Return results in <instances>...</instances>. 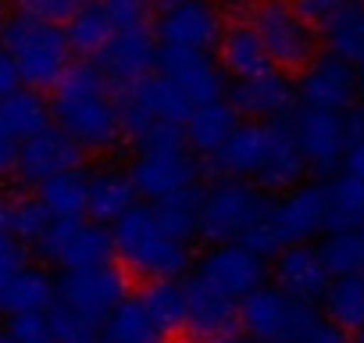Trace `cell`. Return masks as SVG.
<instances>
[{"label": "cell", "mask_w": 364, "mask_h": 343, "mask_svg": "<svg viewBox=\"0 0 364 343\" xmlns=\"http://www.w3.org/2000/svg\"><path fill=\"white\" fill-rule=\"evenodd\" d=\"M65 36H68L72 54H79V58H90V61H93V58L107 47V40L114 36V26L107 22V15L100 11L97 0H90V4H86L82 11H75V15L65 22Z\"/></svg>", "instance_id": "obj_35"}, {"label": "cell", "mask_w": 364, "mask_h": 343, "mask_svg": "<svg viewBox=\"0 0 364 343\" xmlns=\"http://www.w3.org/2000/svg\"><path fill=\"white\" fill-rule=\"evenodd\" d=\"M272 275L286 293H293L307 304H318L332 279L318 258V247H311V243H286L282 250H275Z\"/></svg>", "instance_id": "obj_21"}, {"label": "cell", "mask_w": 364, "mask_h": 343, "mask_svg": "<svg viewBox=\"0 0 364 343\" xmlns=\"http://www.w3.org/2000/svg\"><path fill=\"white\" fill-rule=\"evenodd\" d=\"M193 279H200L204 286H211V290H218V293H225L229 300L240 304L247 293H254L268 279V265H264L261 254H254L240 240H232V243H211L200 254Z\"/></svg>", "instance_id": "obj_11"}, {"label": "cell", "mask_w": 364, "mask_h": 343, "mask_svg": "<svg viewBox=\"0 0 364 343\" xmlns=\"http://www.w3.org/2000/svg\"><path fill=\"white\" fill-rule=\"evenodd\" d=\"M90 0H15V11L22 15H36V19H47V22H68L75 11H82Z\"/></svg>", "instance_id": "obj_42"}, {"label": "cell", "mask_w": 364, "mask_h": 343, "mask_svg": "<svg viewBox=\"0 0 364 343\" xmlns=\"http://www.w3.org/2000/svg\"><path fill=\"white\" fill-rule=\"evenodd\" d=\"M236 125H240V111H236L232 104H225V100H208V104L190 107L186 122H182V139H186V147H190L193 154L208 157V154H215V150L229 139V132H232Z\"/></svg>", "instance_id": "obj_25"}, {"label": "cell", "mask_w": 364, "mask_h": 343, "mask_svg": "<svg viewBox=\"0 0 364 343\" xmlns=\"http://www.w3.org/2000/svg\"><path fill=\"white\" fill-rule=\"evenodd\" d=\"M289 4H293V8H296V11L314 26V29H318V26L336 11V8H343V4H346V0H289Z\"/></svg>", "instance_id": "obj_46"}, {"label": "cell", "mask_w": 364, "mask_h": 343, "mask_svg": "<svg viewBox=\"0 0 364 343\" xmlns=\"http://www.w3.org/2000/svg\"><path fill=\"white\" fill-rule=\"evenodd\" d=\"M157 72L186 97L190 107L208 104V100H222V93H225V72L208 51L161 47L157 51Z\"/></svg>", "instance_id": "obj_15"}, {"label": "cell", "mask_w": 364, "mask_h": 343, "mask_svg": "<svg viewBox=\"0 0 364 343\" xmlns=\"http://www.w3.org/2000/svg\"><path fill=\"white\" fill-rule=\"evenodd\" d=\"M304 172H307V161H304V154L293 139V125L282 122V118H272L268 154H264V164L257 168L254 183L264 194H286V190L304 183Z\"/></svg>", "instance_id": "obj_22"}, {"label": "cell", "mask_w": 364, "mask_h": 343, "mask_svg": "<svg viewBox=\"0 0 364 343\" xmlns=\"http://www.w3.org/2000/svg\"><path fill=\"white\" fill-rule=\"evenodd\" d=\"M200 197H204V190H200V186H190V190H182V194H171V197L150 201V204H154L157 222H161L171 236L193 243V240H197V218H200Z\"/></svg>", "instance_id": "obj_36"}, {"label": "cell", "mask_w": 364, "mask_h": 343, "mask_svg": "<svg viewBox=\"0 0 364 343\" xmlns=\"http://www.w3.org/2000/svg\"><path fill=\"white\" fill-rule=\"evenodd\" d=\"M325 318L336 322L346 332H360L364 329V272H350V275H332L325 293Z\"/></svg>", "instance_id": "obj_31"}, {"label": "cell", "mask_w": 364, "mask_h": 343, "mask_svg": "<svg viewBox=\"0 0 364 343\" xmlns=\"http://www.w3.org/2000/svg\"><path fill=\"white\" fill-rule=\"evenodd\" d=\"M211 343H261V339H254V336H247V332H225V336H218V339H211Z\"/></svg>", "instance_id": "obj_49"}, {"label": "cell", "mask_w": 364, "mask_h": 343, "mask_svg": "<svg viewBox=\"0 0 364 343\" xmlns=\"http://www.w3.org/2000/svg\"><path fill=\"white\" fill-rule=\"evenodd\" d=\"M357 229H360V236H364V222H360V226H357Z\"/></svg>", "instance_id": "obj_53"}, {"label": "cell", "mask_w": 364, "mask_h": 343, "mask_svg": "<svg viewBox=\"0 0 364 343\" xmlns=\"http://www.w3.org/2000/svg\"><path fill=\"white\" fill-rule=\"evenodd\" d=\"M215 51H218V65L229 79H250V75L272 68V58H268V51H264V43H261V36L254 33L250 22L229 26Z\"/></svg>", "instance_id": "obj_27"}, {"label": "cell", "mask_w": 364, "mask_h": 343, "mask_svg": "<svg viewBox=\"0 0 364 343\" xmlns=\"http://www.w3.org/2000/svg\"><path fill=\"white\" fill-rule=\"evenodd\" d=\"M50 211L40 204V197H18L8 201V233L18 236L26 247H36V240L47 233Z\"/></svg>", "instance_id": "obj_39"}, {"label": "cell", "mask_w": 364, "mask_h": 343, "mask_svg": "<svg viewBox=\"0 0 364 343\" xmlns=\"http://www.w3.org/2000/svg\"><path fill=\"white\" fill-rule=\"evenodd\" d=\"M139 300L168 336L186 329V286H178L175 279H146Z\"/></svg>", "instance_id": "obj_34"}, {"label": "cell", "mask_w": 364, "mask_h": 343, "mask_svg": "<svg viewBox=\"0 0 364 343\" xmlns=\"http://www.w3.org/2000/svg\"><path fill=\"white\" fill-rule=\"evenodd\" d=\"M236 329V300L204 286L200 279L186 283V332L193 343H211Z\"/></svg>", "instance_id": "obj_23"}, {"label": "cell", "mask_w": 364, "mask_h": 343, "mask_svg": "<svg viewBox=\"0 0 364 343\" xmlns=\"http://www.w3.org/2000/svg\"><path fill=\"white\" fill-rule=\"evenodd\" d=\"M0 29H4V22H0Z\"/></svg>", "instance_id": "obj_55"}, {"label": "cell", "mask_w": 364, "mask_h": 343, "mask_svg": "<svg viewBox=\"0 0 364 343\" xmlns=\"http://www.w3.org/2000/svg\"><path fill=\"white\" fill-rule=\"evenodd\" d=\"M36 254L58 268H93L114 261L111 226L82 215V218H50L47 233L36 240Z\"/></svg>", "instance_id": "obj_8"}, {"label": "cell", "mask_w": 364, "mask_h": 343, "mask_svg": "<svg viewBox=\"0 0 364 343\" xmlns=\"http://www.w3.org/2000/svg\"><path fill=\"white\" fill-rule=\"evenodd\" d=\"M272 226L282 247L325 233V183H300L272 201Z\"/></svg>", "instance_id": "obj_19"}, {"label": "cell", "mask_w": 364, "mask_h": 343, "mask_svg": "<svg viewBox=\"0 0 364 343\" xmlns=\"http://www.w3.org/2000/svg\"><path fill=\"white\" fill-rule=\"evenodd\" d=\"M321 43L328 47V54L350 61L357 72H364V4H343L336 8L321 26H318Z\"/></svg>", "instance_id": "obj_30"}, {"label": "cell", "mask_w": 364, "mask_h": 343, "mask_svg": "<svg viewBox=\"0 0 364 343\" xmlns=\"http://www.w3.org/2000/svg\"><path fill=\"white\" fill-rule=\"evenodd\" d=\"M268 139H272V122H240L229 139L208 154V164L218 179H254L257 168L264 164L268 154Z\"/></svg>", "instance_id": "obj_20"}, {"label": "cell", "mask_w": 364, "mask_h": 343, "mask_svg": "<svg viewBox=\"0 0 364 343\" xmlns=\"http://www.w3.org/2000/svg\"><path fill=\"white\" fill-rule=\"evenodd\" d=\"M364 222V179L343 176L325 183V233L357 229Z\"/></svg>", "instance_id": "obj_33"}, {"label": "cell", "mask_w": 364, "mask_h": 343, "mask_svg": "<svg viewBox=\"0 0 364 343\" xmlns=\"http://www.w3.org/2000/svg\"><path fill=\"white\" fill-rule=\"evenodd\" d=\"M0 343H18V339L8 332V325H0Z\"/></svg>", "instance_id": "obj_51"}, {"label": "cell", "mask_w": 364, "mask_h": 343, "mask_svg": "<svg viewBox=\"0 0 364 343\" xmlns=\"http://www.w3.org/2000/svg\"><path fill=\"white\" fill-rule=\"evenodd\" d=\"M343 172H346V176L364 179V115L346 118V154H343Z\"/></svg>", "instance_id": "obj_43"}, {"label": "cell", "mask_w": 364, "mask_h": 343, "mask_svg": "<svg viewBox=\"0 0 364 343\" xmlns=\"http://www.w3.org/2000/svg\"><path fill=\"white\" fill-rule=\"evenodd\" d=\"M229 104L254 122H272L293 111L296 104V83L286 75V68L272 65L250 79H232L229 86Z\"/></svg>", "instance_id": "obj_18"}, {"label": "cell", "mask_w": 364, "mask_h": 343, "mask_svg": "<svg viewBox=\"0 0 364 343\" xmlns=\"http://www.w3.org/2000/svg\"><path fill=\"white\" fill-rule=\"evenodd\" d=\"M346 4H350V0H346ZM353 4H364V0H353Z\"/></svg>", "instance_id": "obj_54"}, {"label": "cell", "mask_w": 364, "mask_h": 343, "mask_svg": "<svg viewBox=\"0 0 364 343\" xmlns=\"http://www.w3.org/2000/svg\"><path fill=\"white\" fill-rule=\"evenodd\" d=\"M125 297H129V272L114 261L93 265V268H65L58 275V300H65L100 322Z\"/></svg>", "instance_id": "obj_13"}, {"label": "cell", "mask_w": 364, "mask_h": 343, "mask_svg": "<svg viewBox=\"0 0 364 343\" xmlns=\"http://www.w3.org/2000/svg\"><path fill=\"white\" fill-rule=\"evenodd\" d=\"M50 115L54 125H61L86 154H104L122 139L118 97H111L104 72L90 58L72 61L68 72L58 79L50 97Z\"/></svg>", "instance_id": "obj_1"}, {"label": "cell", "mask_w": 364, "mask_h": 343, "mask_svg": "<svg viewBox=\"0 0 364 343\" xmlns=\"http://www.w3.org/2000/svg\"><path fill=\"white\" fill-rule=\"evenodd\" d=\"M254 33L261 36L272 65L279 68H304L318 54V29L289 4V0H257L247 11Z\"/></svg>", "instance_id": "obj_6"}, {"label": "cell", "mask_w": 364, "mask_h": 343, "mask_svg": "<svg viewBox=\"0 0 364 343\" xmlns=\"http://www.w3.org/2000/svg\"><path fill=\"white\" fill-rule=\"evenodd\" d=\"M100 11L107 15V22L114 26V33L125 29H150L154 19V0H97Z\"/></svg>", "instance_id": "obj_40"}, {"label": "cell", "mask_w": 364, "mask_h": 343, "mask_svg": "<svg viewBox=\"0 0 364 343\" xmlns=\"http://www.w3.org/2000/svg\"><path fill=\"white\" fill-rule=\"evenodd\" d=\"M157 51L161 43L150 29H125V33H114L93 61L104 72L111 90H125L139 83L143 75L157 72Z\"/></svg>", "instance_id": "obj_17"}, {"label": "cell", "mask_w": 364, "mask_h": 343, "mask_svg": "<svg viewBox=\"0 0 364 343\" xmlns=\"http://www.w3.org/2000/svg\"><path fill=\"white\" fill-rule=\"evenodd\" d=\"M296 343H350V332L346 329H339L336 322H328V318H318Z\"/></svg>", "instance_id": "obj_45"}, {"label": "cell", "mask_w": 364, "mask_h": 343, "mask_svg": "<svg viewBox=\"0 0 364 343\" xmlns=\"http://www.w3.org/2000/svg\"><path fill=\"white\" fill-rule=\"evenodd\" d=\"M26 243L18 236H11L8 229H0V290L11 283V275L26 265Z\"/></svg>", "instance_id": "obj_44"}, {"label": "cell", "mask_w": 364, "mask_h": 343, "mask_svg": "<svg viewBox=\"0 0 364 343\" xmlns=\"http://www.w3.org/2000/svg\"><path fill=\"white\" fill-rule=\"evenodd\" d=\"M129 176H132V186L143 201H164L171 194L197 186L200 164H197V154L186 143H178V147L139 150L129 164Z\"/></svg>", "instance_id": "obj_10"}, {"label": "cell", "mask_w": 364, "mask_h": 343, "mask_svg": "<svg viewBox=\"0 0 364 343\" xmlns=\"http://www.w3.org/2000/svg\"><path fill=\"white\" fill-rule=\"evenodd\" d=\"M293 125V139L307 161L311 172L328 176L343 164L346 154V118L339 111H321V107H304L296 111Z\"/></svg>", "instance_id": "obj_16"}, {"label": "cell", "mask_w": 364, "mask_h": 343, "mask_svg": "<svg viewBox=\"0 0 364 343\" xmlns=\"http://www.w3.org/2000/svg\"><path fill=\"white\" fill-rule=\"evenodd\" d=\"M350 343H364V329H360V332H357V336H353Z\"/></svg>", "instance_id": "obj_52"}, {"label": "cell", "mask_w": 364, "mask_h": 343, "mask_svg": "<svg viewBox=\"0 0 364 343\" xmlns=\"http://www.w3.org/2000/svg\"><path fill=\"white\" fill-rule=\"evenodd\" d=\"M18 86H26L22 83V75H18V65L11 61V54L0 47V97H8L11 90H18Z\"/></svg>", "instance_id": "obj_47"}, {"label": "cell", "mask_w": 364, "mask_h": 343, "mask_svg": "<svg viewBox=\"0 0 364 343\" xmlns=\"http://www.w3.org/2000/svg\"><path fill=\"white\" fill-rule=\"evenodd\" d=\"M118 115H122V136H129L139 150L186 143L182 139V122L190 115V104L161 72H150L139 83L118 90Z\"/></svg>", "instance_id": "obj_3"}, {"label": "cell", "mask_w": 364, "mask_h": 343, "mask_svg": "<svg viewBox=\"0 0 364 343\" xmlns=\"http://www.w3.org/2000/svg\"><path fill=\"white\" fill-rule=\"evenodd\" d=\"M111 236L114 261L136 279H178L193 265L190 240L171 236L157 222L154 204H132L118 222H111Z\"/></svg>", "instance_id": "obj_2"}, {"label": "cell", "mask_w": 364, "mask_h": 343, "mask_svg": "<svg viewBox=\"0 0 364 343\" xmlns=\"http://www.w3.org/2000/svg\"><path fill=\"white\" fill-rule=\"evenodd\" d=\"M47 322H50L54 343H97L100 339V318H93V315H86L58 297L47 307Z\"/></svg>", "instance_id": "obj_38"}, {"label": "cell", "mask_w": 364, "mask_h": 343, "mask_svg": "<svg viewBox=\"0 0 364 343\" xmlns=\"http://www.w3.org/2000/svg\"><path fill=\"white\" fill-rule=\"evenodd\" d=\"M8 332H11L18 343H54L47 311H18V315H8Z\"/></svg>", "instance_id": "obj_41"}, {"label": "cell", "mask_w": 364, "mask_h": 343, "mask_svg": "<svg viewBox=\"0 0 364 343\" xmlns=\"http://www.w3.org/2000/svg\"><path fill=\"white\" fill-rule=\"evenodd\" d=\"M318 258H321L328 275L364 272V236H360V229H332L318 243Z\"/></svg>", "instance_id": "obj_37"}, {"label": "cell", "mask_w": 364, "mask_h": 343, "mask_svg": "<svg viewBox=\"0 0 364 343\" xmlns=\"http://www.w3.org/2000/svg\"><path fill=\"white\" fill-rule=\"evenodd\" d=\"M0 229H8V197H0Z\"/></svg>", "instance_id": "obj_50"}, {"label": "cell", "mask_w": 364, "mask_h": 343, "mask_svg": "<svg viewBox=\"0 0 364 343\" xmlns=\"http://www.w3.org/2000/svg\"><path fill=\"white\" fill-rule=\"evenodd\" d=\"M136 201H139V194H136V186H132L129 168L100 164V168L86 172V215H90V218L111 226V222H118Z\"/></svg>", "instance_id": "obj_24"}, {"label": "cell", "mask_w": 364, "mask_h": 343, "mask_svg": "<svg viewBox=\"0 0 364 343\" xmlns=\"http://www.w3.org/2000/svg\"><path fill=\"white\" fill-rule=\"evenodd\" d=\"M318 322L314 304L286 293L279 283H261L236 304V329L261 343H296Z\"/></svg>", "instance_id": "obj_5"}, {"label": "cell", "mask_w": 364, "mask_h": 343, "mask_svg": "<svg viewBox=\"0 0 364 343\" xmlns=\"http://www.w3.org/2000/svg\"><path fill=\"white\" fill-rule=\"evenodd\" d=\"M15 157H18V143L0 136V176H4V172H15Z\"/></svg>", "instance_id": "obj_48"}, {"label": "cell", "mask_w": 364, "mask_h": 343, "mask_svg": "<svg viewBox=\"0 0 364 343\" xmlns=\"http://www.w3.org/2000/svg\"><path fill=\"white\" fill-rule=\"evenodd\" d=\"M164 339H168V332L150 318V311L143 307L139 293L136 297L129 293L100 322V339L97 343H164Z\"/></svg>", "instance_id": "obj_28"}, {"label": "cell", "mask_w": 364, "mask_h": 343, "mask_svg": "<svg viewBox=\"0 0 364 343\" xmlns=\"http://www.w3.org/2000/svg\"><path fill=\"white\" fill-rule=\"evenodd\" d=\"M0 47L18 65V75L33 90H54L72 65V47L61 22L15 11L0 29Z\"/></svg>", "instance_id": "obj_4"}, {"label": "cell", "mask_w": 364, "mask_h": 343, "mask_svg": "<svg viewBox=\"0 0 364 343\" xmlns=\"http://www.w3.org/2000/svg\"><path fill=\"white\" fill-rule=\"evenodd\" d=\"M222 33H225V22L215 0H178V4L154 11V36L161 47L211 54Z\"/></svg>", "instance_id": "obj_9"}, {"label": "cell", "mask_w": 364, "mask_h": 343, "mask_svg": "<svg viewBox=\"0 0 364 343\" xmlns=\"http://www.w3.org/2000/svg\"><path fill=\"white\" fill-rule=\"evenodd\" d=\"M86 150L61 129V125H47L36 136L18 143V157H15V179L22 186H40L43 179L58 176L68 168H82Z\"/></svg>", "instance_id": "obj_14"}, {"label": "cell", "mask_w": 364, "mask_h": 343, "mask_svg": "<svg viewBox=\"0 0 364 343\" xmlns=\"http://www.w3.org/2000/svg\"><path fill=\"white\" fill-rule=\"evenodd\" d=\"M360 72L336 58V54H314L296 79V100L304 107H321V111H350L360 97Z\"/></svg>", "instance_id": "obj_12"}, {"label": "cell", "mask_w": 364, "mask_h": 343, "mask_svg": "<svg viewBox=\"0 0 364 343\" xmlns=\"http://www.w3.org/2000/svg\"><path fill=\"white\" fill-rule=\"evenodd\" d=\"M58 297V279L43 265H22L11 283L0 290V315H18V311H47Z\"/></svg>", "instance_id": "obj_29"}, {"label": "cell", "mask_w": 364, "mask_h": 343, "mask_svg": "<svg viewBox=\"0 0 364 343\" xmlns=\"http://www.w3.org/2000/svg\"><path fill=\"white\" fill-rule=\"evenodd\" d=\"M268 204V194L250 179H218L200 197V218L197 236L208 243H232L247 233V226L257 218V211Z\"/></svg>", "instance_id": "obj_7"}, {"label": "cell", "mask_w": 364, "mask_h": 343, "mask_svg": "<svg viewBox=\"0 0 364 343\" xmlns=\"http://www.w3.org/2000/svg\"><path fill=\"white\" fill-rule=\"evenodd\" d=\"M36 197L50 211V218H82L86 215V172L82 168L58 172V176L36 186Z\"/></svg>", "instance_id": "obj_32"}, {"label": "cell", "mask_w": 364, "mask_h": 343, "mask_svg": "<svg viewBox=\"0 0 364 343\" xmlns=\"http://www.w3.org/2000/svg\"><path fill=\"white\" fill-rule=\"evenodd\" d=\"M50 122H54L50 100L33 86H18L8 97H0V136L22 143V139L36 136L40 129H47Z\"/></svg>", "instance_id": "obj_26"}]
</instances>
